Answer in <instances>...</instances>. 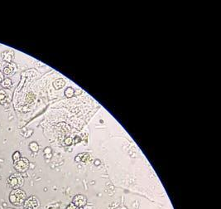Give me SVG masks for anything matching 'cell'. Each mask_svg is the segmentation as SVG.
<instances>
[{"label":"cell","mask_w":221,"mask_h":209,"mask_svg":"<svg viewBox=\"0 0 221 209\" xmlns=\"http://www.w3.org/2000/svg\"><path fill=\"white\" fill-rule=\"evenodd\" d=\"M13 167L17 172L23 173L27 170L29 167V161L26 158H22L17 162L13 163Z\"/></svg>","instance_id":"cell-3"},{"label":"cell","mask_w":221,"mask_h":209,"mask_svg":"<svg viewBox=\"0 0 221 209\" xmlns=\"http://www.w3.org/2000/svg\"><path fill=\"white\" fill-rule=\"evenodd\" d=\"M13 71H14L13 70V66H11V65L9 66H6L5 68H4V74L9 76V75H11L13 72Z\"/></svg>","instance_id":"cell-8"},{"label":"cell","mask_w":221,"mask_h":209,"mask_svg":"<svg viewBox=\"0 0 221 209\" xmlns=\"http://www.w3.org/2000/svg\"><path fill=\"white\" fill-rule=\"evenodd\" d=\"M8 183L12 188L17 189L23 186V178L20 174H12L8 179Z\"/></svg>","instance_id":"cell-2"},{"label":"cell","mask_w":221,"mask_h":209,"mask_svg":"<svg viewBox=\"0 0 221 209\" xmlns=\"http://www.w3.org/2000/svg\"><path fill=\"white\" fill-rule=\"evenodd\" d=\"M5 97H6V95L4 94H3V95L0 94V102H1V101H3V99H4Z\"/></svg>","instance_id":"cell-14"},{"label":"cell","mask_w":221,"mask_h":209,"mask_svg":"<svg viewBox=\"0 0 221 209\" xmlns=\"http://www.w3.org/2000/svg\"><path fill=\"white\" fill-rule=\"evenodd\" d=\"M3 80V76L2 74V72H0V83H2V81Z\"/></svg>","instance_id":"cell-15"},{"label":"cell","mask_w":221,"mask_h":209,"mask_svg":"<svg viewBox=\"0 0 221 209\" xmlns=\"http://www.w3.org/2000/svg\"><path fill=\"white\" fill-rule=\"evenodd\" d=\"M26 192L20 188L13 189L9 195V201L15 206H21L26 201Z\"/></svg>","instance_id":"cell-1"},{"label":"cell","mask_w":221,"mask_h":209,"mask_svg":"<svg viewBox=\"0 0 221 209\" xmlns=\"http://www.w3.org/2000/svg\"><path fill=\"white\" fill-rule=\"evenodd\" d=\"M73 204H75L77 207H82L85 206L87 203V199L84 195L79 194L76 195L73 198Z\"/></svg>","instance_id":"cell-5"},{"label":"cell","mask_w":221,"mask_h":209,"mask_svg":"<svg viewBox=\"0 0 221 209\" xmlns=\"http://www.w3.org/2000/svg\"><path fill=\"white\" fill-rule=\"evenodd\" d=\"M24 209H38L40 203L39 201L36 197L32 196L24 202Z\"/></svg>","instance_id":"cell-4"},{"label":"cell","mask_w":221,"mask_h":209,"mask_svg":"<svg viewBox=\"0 0 221 209\" xmlns=\"http://www.w3.org/2000/svg\"><path fill=\"white\" fill-rule=\"evenodd\" d=\"M81 158V159L79 161H84V162H87V160L89 159V155H87V154H83L82 155H79L77 157L75 158V159H80Z\"/></svg>","instance_id":"cell-10"},{"label":"cell","mask_w":221,"mask_h":209,"mask_svg":"<svg viewBox=\"0 0 221 209\" xmlns=\"http://www.w3.org/2000/svg\"><path fill=\"white\" fill-rule=\"evenodd\" d=\"M2 86H3V87H4V88H7V87H9V86H11L12 85V81L10 79H5V80H3V81H2Z\"/></svg>","instance_id":"cell-11"},{"label":"cell","mask_w":221,"mask_h":209,"mask_svg":"<svg viewBox=\"0 0 221 209\" xmlns=\"http://www.w3.org/2000/svg\"><path fill=\"white\" fill-rule=\"evenodd\" d=\"M65 94H66L67 97H72V96L74 95V94H75V91H74V89L71 88V87H69V88H67V89L66 90Z\"/></svg>","instance_id":"cell-7"},{"label":"cell","mask_w":221,"mask_h":209,"mask_svg":"<svg viewBox=\"0 0 221 209\" xmlns=\"http://www.w3.org/2000/svg\"><path fill=\"white\" fill-rule=\"evenodd\" d=\"M53 85H54L56 89H60V88H62L66 85V81L63 79H57V80H56Z\"/></svg>","instance_id":"cell-6"},{"label":"cell","mask_w":221,"mask_h":209,"mask_svg":"<svg viewBox=\"0 0 221 209\" xmlns=\"http://www.w3.org/2000/svg\"><path fill=\"white\" fill-rule=\"evenodd\" d=\"M29 147H30L31 150L33 152H38V149H39V146H38V144L36 142H32V143L30 144Z\"/></svg>","instance_id":"cell-9"},{"label":"cell","mask_w":221,"mask_h":209,"mask_svg":"<svg viewBox=\"0 0 221 209\" xmlns=\"http://www.w3.org/2000/svg\"><path fill=\"white\" fill-rule=\"evenodd\" d=\"M21 159V154H20V152H18V151H16L13 154V161H14V163L15 162H17V161H18L19 159Z\"/></svg>","instance_id":"cell-12"},{"label":"cell","mask_w":221,"mask_h":209,"mask_svg":"<svg viewBox=\"0 0 221 209\" xmlns=\"http://www.w3.org/2000/svg\"><path fill=\"white\" fill-rule=\"evenodd\" d=\"M66 209H78V207L76 206H75V204H73V203H71L69 205V206L67 207V208Z\"/></svg>","instance_id":"cell-13"},{"label":"cell","mask_w":221,"mask_h":209,"mask_svg":"<svg viewBox=\"0 0 221 209\" xmlns=\"http://www.w3.org/2000/svg\"><path fill=\"white\" fill-rule=\"evenodd\" d=\"M78 209H82V207H78Z\"/></svg>","instance_id":"cell-16"}]
</instances>
